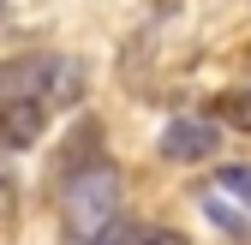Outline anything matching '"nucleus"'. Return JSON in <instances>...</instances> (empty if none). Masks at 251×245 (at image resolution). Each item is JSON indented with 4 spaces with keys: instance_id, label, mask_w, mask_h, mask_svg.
<instances>
[{
    "instance_id": "1a4fd4ad",
    "label": "nucleus",
    "mask_w": 251,
    "mask_h": 245,
    "mask_svg": "<svg viewBox=\"0 0 251 245\" xmlns=\"http://www.w3.org/2000/svg\"><path fill=\"white\" fill-rule=\"evenodd\" d=\"M0 18H6V0H0Z\"/></svg>"
},
{
    "instance_id": "0eeeda50",
    "label": "nucleus",
    "mask_w": 251,
    "mask_h": 245,
    "mask_svg": "<svg viewBox=\"0 0 251 245\" xmlns=\"http://www.w3.org/2000/svg\"><path fill=\"white\" fill-rule=\"evenodd\" d=\"M222 192H233V197H245L251 203V162H233V168H222V179H215Z\"/></svg>"
},
{
    "instance_id": "20e7f679",
    "label": "nucleus",
    "mask_w": 251,
    "mask_h": 245,
    "mask_svg": "<svg viewBox=\"0 0 251 245\" xmlns=\"http://www.w3.org/2000/svg\"><path fill=\"white\" fill-rule=\"evenodd\" d=\"M48 132V102H12L0 108V149H30Z\"/></svg>"
},
{
    "instance_id": "6e6552de",
    "label": "nucleus",
    "mask_w": 251,
    "mask_h": 245,
    "mask_svg": "<svg viewBox=\"0 0 251 245\" xmlns=\"http://www.w3.org/2000/svg\"><path fill=\"white\" fill-rule=\"evenodd\" d=\"M138 245H185V233H174V227H138Z\"/></svg>"
},
{
    "instance_id": "f03ea898",
    "label": "nucleus",
    "mask_w": 251,
    "mask_h": 245,
    "mask_svg": "<svg viewBox=\"0 0 251 245\" xmlns=\"http://www.w3.org/2000/svg\"><path fill=\"white\" fill-rule=\"evenodd\" d=\"M54 84H60V60L54 54L0 60V108H12V102H48L54 108Z\"/></svg>"
},
{
    "instance_id": "7ed1b4c3",
    "label": "nucleus",
    "mask_w": 251,
    "mask_h": 245,
    "mask_svg": "<svg viewBox=\"0 0 251 245\" xmlns=\"http://www.w3.org/2000/svg\"><path fill=\"white\" fill-rule=\"evenodd\" d=\"M215 144H222V132L209 120H198V114H174L162 126V156L168 162H209Z\"/></svg>"
},
{
    "instance_id": "f257e3e1",
    "label": "nucleus",
    "mask_w": 251,
    "mask_h": 245,
    "mask_svg": "<svg viewBox=\"0 0 251 245\" xmlns=\"http://www.w3.org/2000/svg\"><path fill=\"white\" fill-rule=\"evenodd\" d=\"M120 209H126V186H120L114 162H90V168L72 173V186H66V233L78 245H102L120 227Z\"/></svg>"
},
{
    "instance_id": "39448f33",
    "label": "nucleus",
    "mask_w": 251,
    "mask_h": 245,
    "mask_svg": "<svg viewBox=\"0 0 251 245\" xmlns=\"http://www.w3.org/2000/svg\"><path fill=\"white\" fill-rule=\"evenodd\" d=\"M209 114H222V126H233V132H251V90H222L209 102Z\"/></svg>"
},
{
    "instance_id": "423d86ee",
    "label": "nucleus",
    "mask_w": 251,
    "mask_h": 245,
    "mask_svg": "<svg viewBox=\"0 0 251 245\" xmlns=\"http://www.w3.org/2000/svg\"><path fill=\"white\" fill-rule=\"evenodd\" d=\"M203 216H209L215 227H227V233H245V221H239V216H233V209L222 203V192H203Z\"/></svg>"
}]
</instances>
